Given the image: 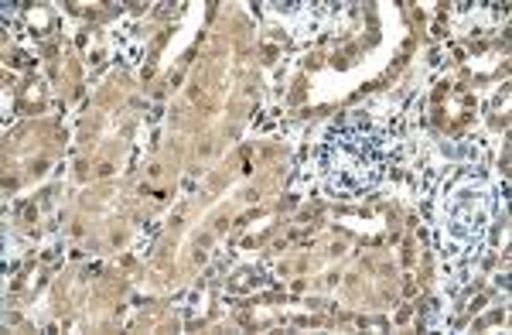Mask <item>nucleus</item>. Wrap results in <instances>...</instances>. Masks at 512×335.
Instances as JSON below:
<instances>
[{
  "label": "nucleus",
  "instance_id": "nucleus-1",
  "mask_svg": "<svg viewBox=\"0 0 512 335\" xmlns=\"http://www.w3.org/2000/svg\"><path fill=\"white\" fill-rule=\"evenodd\" d=\"M390 165V134L373 120H345L332 130L321 154L328 189L338 195H362L376 189Z\"/></svg>",
  "mask_w": 512,
  "mask_h": 335
}]
</instances>
